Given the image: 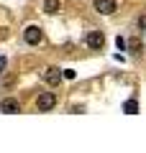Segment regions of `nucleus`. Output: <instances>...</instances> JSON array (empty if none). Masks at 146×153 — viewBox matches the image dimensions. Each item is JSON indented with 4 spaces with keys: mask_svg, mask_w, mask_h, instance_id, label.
<instances>
[{
    "mask_svg": "<svg viewBox=\"0 0 146 153\" xmlns=\"http://www.w3.org/2000/svg\"><path fill=\"white\" fill-rule=\"evenodd\" d=\"M92 8L97 13H103V16H110V13H115V0H95Z\"/></svg>",
    "mask_w": 146,
    "mask_h": 153,
    "instance_id": "obj_3",
    "label": "nucleus"
},
{
    "mask_svg": "<svg viewBox=\"0 0 146 153\" xmlns=\"http://www.w3.org/2000/svg\"><path fill=\"white\" fill-rule=\"evenodd\" d=\"M36 105H38V112H49V110H54V105H56V94L54 92H41L38 100H36Z\"/></svg>",
    "mask_w": 146,
    "mask_h": 153,
    "instance_id": "obj_1",
    "label": "nucleus"
},
{
    "mask_svg": "<svg viewBox=\"0 0 146 153\" xmlns=\"http://www.w3.org/2000/svg\"><path fill=\"white\" fill-rule=\"evenodd\" d=\"M62 76H64V71L54 69V66H49V69L44 71V79H46L49 84H59V82H62Z\"/></svg>",
    "mask_w": 146,
    "mask_h": 153,
    "instance_id": "obj_6",
    "label": "nucleus"
},
{
    "mask_svg": "<svg viewBox=\"0 0 146 153\" xmlns=\"http://www.w3.org/2000/svg\"><path fill=\"white\" fill-rule=\"evenodd\" d=\"M0 110H3L5 115H16L18 110H21V105H18V100L8 97V100H3V102H0Z\"/></svg>",
    "mask_w": 146,
    "mask_h": 153,
    "instance_id": "obj_5",
    "label": "nucleus"
},
{
    "mask_svg": "<svg viewBox=\"0 0 146 153\" xmlns=\"http://www.w3.org/2000/svg\"><path fill=\"white\" fill-rule=\"evenodd\" d=\"M115 46L123 51V49H126V38H123V36H118V38H115Z\"/></svg>",
    "mask_w": 146,
    "mask_h": 153,
    "instance_id": "obj_9",
    "label": "nucleus"
},
{
    "mask_svg": "<svg viewBox=\"0 0 146 153\" xmlns=\"http://www.w3.org/2000/svg\"><path fill=\"white\" fill-rule=\"evenodd\" d=\"M44 10L51 16V13H56L59 10V0H44Z\"/></svg>",
    "mask_w": 146,
    "mask_h": 153,
    "instance_id": "obj_7",
    "label": "nucleus"
},
{
    "mask_svg": "<svg viewBox=\"0 0 146 153\" xmlns=\"http://www.w3.org/2000/svg\"><path fill=\"white\" fill-rule=\"evenodd\" d=\"M87 46H90L92 51H100L105 46V36H103V31H90L87 33Z\"/></svg>",
    "mask_w": 146,
    "mask_h": 153,
    "instance_id": "obj_2",
    "label": "nucleus"
},
{
    "mask_svg": "<svg viewBox=\"0 0 146 153\" xmlns=\"http://www.w3.org/2000/svg\"><path fill=\"white\" fill-rule=\"evenodd\" d=\"M123 112L126 115H136L138 112V102H136V100H128V102L123 105Z\"/></svg>",
    "mask_w": 146,
    "mask_h": 153,
    "instance_id": "obj_8",
    "label": "nucleus"
},
{
    "mask_svg": "<svg viewBox=\"0 0 146 153\" xmlns=\"http://www.w3.org/2000/svg\"><path fill=\"white\" fill-rule=\"evenodd\" d=\"M3 69H5V59H0V71H3Z\"/></svg>",
    "mask_w": 146,
    "mask_h": 153,
    "instance_id": "obj_12",
    "label": "nucleus"
},
{
    "mask_svg": "<svg viewBox=\"0 0 146 153\" xmlns=\"http://www.w3.org/2000/svg\"><path fill=\"white\" fill-rule=\"evenodd\" d=\"M23 38H26V44L36 46L38 41H41V28H38V26H28L26 33H23Z\"/></svg>",
    "mask_w": 146,
    "mask_h": 153,
    "instance_id": "obj_4",
    "label": "nucleus"
},
{
    "mask_svg": "<svg viewBox=\"0 0 146 153\" xmlns=\"http://www.w3.org/2000/svg\"><path fill=\"white\" fill-rule=\"evenodd\" d=\"M138 28H141V31H146V16L138 18Z\"/></svg>",
    "mask_w": 146,
    "mask_h": 153,
    "instance_id": "obj_11",
    "label": "nucleus"
},
{
    "mask_svg": "<svg viewBox=\"0 0 146 153\" xmlns=\"http://www.w3.org/2000/svg\"><path fill=\"white\" fill-rule=\"evenodd\" d=\"M75 76H77V74H75L72 69H64V79H75Z\"/></svg>",
    "mask_w": 146,
    "mask_h": 153,
    "instance_id": "obj_10",
    "label": "nucleus"
}]
</instances>
